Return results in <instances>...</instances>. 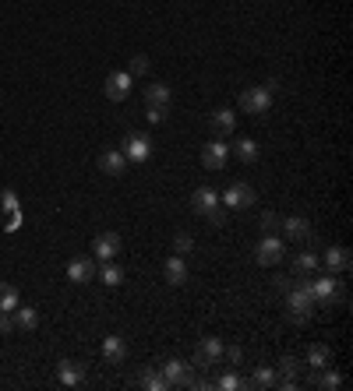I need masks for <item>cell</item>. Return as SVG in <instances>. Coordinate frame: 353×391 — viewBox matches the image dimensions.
I'll return each instance as SVG.
<instances>
[{
    "instance_id": "obj_1",
    "label": "cell",
    "mask_w": 353,
    "mask_h": 391,
    "mask_svg": "<svg viewBox=\"0 0 353 391\" xmlns=\"http://www.w3.org/2000/svg\"><path fill=\"white\" fill-rule=\"evenodd\" d=\"M286 307H290V321L304 324L314 310V296H311V282H297L286 289Z\"/></svg>"
},
{
    "instance_id": "obj_2",
    "label": "cell",
    "mask_w": 353,
    "mask_h": 391,
    "mask_svg": "<svg viewBox=\"0 0 353 391\" xmlns=\"http://www.w3.org/2000/svg\"><path fill=\"white\" fill-rule=\"evenodd\" d=\"M272 96H276V81H265V85H251L248 92H241V109L265 116L272 109Z\"/></svg>"
},
{
    "instance_id": "obj_3",
    "label": "cell",
    "mask_w": 353,
    "mask_h": 391,
    "mask_svg": "<svg viewBox=\"0 0 353 391\" xmlns=\"http://www.w3.org/2000/svg\"><path fill=\"white\" fill-rule=\"evenodd\" d=\"M124 159L128 162H149L152 159V138L145 134V131H131L128 138H124Z\"/></svg>"
},
{
    "instance_id": "obj_4",
    "label": "cell",
    "mask_w": 353,
    "mask_h": 391,
    "mask_svg": "<svg viewBox=\"0 0 353 391\" xmlns=\"http://www.w3.org/2000/svg\"><path fill=\"white\" fill-rule=\"evenodd\" d=\"M311 296H314V307H321V310H329L336 304L339 299V282L332 279V272L321 275V279H311Z\"/></svg>"
},
{
    "instance_id": "obj_5",
    "label": "cell",
    "mask_w": 353,
    "mask_h": 391,
    "mask_svg": "<svg viewBox=\"0 0 353 391\" xmlns=\"http://www.w3.org/2000/svg\"><path fill=\"white\" fill-rule=\"evenodd\" d=\"M131 85H134V78H131L128 71H113V74H106L103 92H106L110 103H124V99L131 96Z\"/></svg>"
},
{
    "instance_id": "obj_6",
    "label": "cell",
    "mask_w": 353,
    "mask_h": 391,
    "mask_svg": "<svg viewBox=\"0 0 353 391\" xmlns=\"http://www.w3.org/2000/svg\"><path fill=\"white\" fill-rule=\"evenodd\" d=\"M159 370L170 381V388H194V374H191V367L184 363V359H166Z\"/></svg>"
},
{
    "instance_id": "obj_7",
    "label": "cell",
    "mask_w": 353,
    "mask_h": 391,
    "mask_svg": "<svg viewBox=\"0 0 353 391\" xmlns=\"http://www.w3.org/2000/svg\"><path fill=\"white\" fill-rule=\"evenodd\" d=\"M223 208H233V212H237V208H248L251 201H254V187L251 184H244V180H237V184H230L226 191H223Z\"/></svg>"
},
{
    "instance_id": "obj_8",
    "label": "cell",
    "mask_w": 353,
    "mask_h": 391,
    "mask_svg": "<svg viewBox=\"0 0 353 391\" xmlns=\"http://www.w3.org/2000/svg\"><path fill=\"white\" fill-rule=\"evenodd\" d=\"M283 254H286L283 240H276L272 233H269V236H265L261 244L254 247V261H258V264H265V268H269V264H279V261H283Z\"/></svg>"
},
{
    "instance_id": "obj_9",
    "label": "cell",
    "mask_w": 353,
    "mask_h": 391,
    "mask_svg": "<svg viewBox=\"0 0 353 391\" xmlns=\"http://www.w3.org/2000/svg\"><path fill=\"white\" fill-rule=\"evenodd\" d=\"M226 159H230V148H226L223 138H216V141H209L201 148V166L205 169H226Z\"/></svg>"
},
{
    "instance_id": "obj_10",
    "label": "cell",
    "mask_w": 353,
    "mask_h": 391,
    "mask_svg": "<svg viewBox=\"0 0 353 391\" xmlns=\"http://www.w3.org/2000/svg\"><path fill=\"white\" fill-rule=\"evenodd\" d=\"M219 356H223V342L209 335V339L198 342V349H194V356H191V363H194V367H212Z\"/></svg>"
},
{
    "instance_id": "obj_11",
    "label": "cell",
    "mask_w": 353,
    "mask_h": 391,
    "mask_svg": "<svg viewBox=\"0 0 353 391\" xmlns=\"http://www.w3.org/2000/svg\"><path fill=\"white\" fill-rule=\"evenodd\" d=\"M92 254L99 261H113L117 254H121V236H117V233H99L92 240Z\"/></svg>"
},
{
    "instance_id": "obj_12",
    "label": "cell",
    "mask_w": 353,
    "mask_h": 391,
    "mask_svg": "<svg viewBox=\"0 0 353 391\" xmlns=\"http://www.w3.org/2000/svg\"><path fill=\"white\" fill-rule=\"evenodd\" d=\"M99 169H103L106 176H124V173H128V159H124L121 148H106V152L99 156Z\"/></svg>"
},
{
    "instance_id": "obj_13",
    "label": "cell",
    "mask_w": 353,
    "mask_h": 391,
    "mask_svg": "<svg viewBox=\"0 0 353 391\" xmlns=\"http://www.w3.org/2000/svg\"><path fill=\"white\" fill-rule=\"evenodd\" d=\"M103 359H106V363H113V367H121L124 359H128V342L121 335H106L103 339Z\"/></svg>"
},
{
    "instance_id": "obj_14",
    "label": "cell",
    "mask_w": 353,
    "mask_h": 391,
    "mask_svg": "<svg viewBox=\"0 0 353 391\" xmlns=\"http://www.w3.org/2000/svg\"><path fill=\"white\" fill-rule=\"evenodd\" d=\"M163 279H166L170 286H184V282H188V261H184V254H173V257L163 264Z\"/></svg>"
},
{
    "instance_id": "obj_15",
    "label": "cell",
    "mask_w": 353,
    "mask_h": 391,
    "mask_svg": "<svg viewBox=\"0 0 353 391\" xmlns=\"http://www.w3.org/2000/svg\"><path fill=\"white\" fill-rule=\"evenodd\" d=\"M68 279L71 282H92L96 279V264H92V257H74V261H68Z\"/></svg>"
},
{
    "instance_id": "obj_16",
    "label": "cell",
    "mask_w": 353,
    "mask_h": 391,
    "mask_svg": "<svg viewBox=\"0 0 353 391\" xmlns=\"http://www.w3.org/2000/svg\"><path fill=\"white\" fill-rule=\"evenodd\" d=\"M57 381H61L64 388H78L85 381L81 363H74V359H61V363H57Z\"/></svg>"
},
{
    "instance_id": "obj_17",
    "label": "cell",
    "mask_w": 353,
    "mask_h": 391,
    "mask_svg": "<svg viewBox=\"0 0 353 391\" xmlns=\"http://www.w3.org/2000/svg\"><path fill=\"white\" fill-rule=\"evenodd\" d=\"M219 204V194L212 191V187H198L194 194H191V208L198 215H205V212H212V208Z\"/></svg>"
},
{
    "instance_id": "obj_18",
    "label": "cell",
    "mask_w": 353,
    "mask_h": 391,
    "mask_svg": "<svg viewBox=\"0 0 353 391\" xmlns=\"http://www.w3.org/2000/svg\"><path fill=\"white\" fill-rule=\"evenodd\" d=\"M212 131H216V138H230L233 131H237V113H233V109H219L212 116Z\"/></svg>"
},
{
    "instance_id": "obj_19",
    "label": "cell",
    "mask_w": 353,
    "mask_h": 391,
    "mask_svg": "<svg viewBox=\"0 0 353 391\" xmlns=\"http://www.w3.org/2000/svg\"><path fill=\"white\" fill-rule=\"evenodd\" d=\"M279 226H283L286 240H307V236H311V226H307V219H301V215H290V219H283Z\"/></svg>"
},
{
    "instance_id": "obj_20",
    "label": "cell",
    "mask_w": 353,
    "mask_h": 391,
    "mask_svg": "<svg viewBox=\"0 0 353 391\" xmlns=\"http://www.w3.org/2000/svg\"><path fill=\"white\" fill-rule=\"evenodd\" d=\"M14 328H21V332H36L39 328V310L36 307H14Z\"/></svg>"
},
{
    "instance_id": "obj_21",
    "label": "cell",
    "mask_w": 353,
    "mask_h": 391,
    "mask_svg": "<svg viewBox=\"0 0 353 391\" xmlns=\"http://www.w3.org/2000/svg\"><path fill=\"white\" fill-rule=\"evenodd\" d=\"M138 384H141L145 391H170V381H166V377H163V370H156V367H149V370H141Z\"/></svg>"
},
{
    "instance_id": "obj_22",
    "label": "cell",
    "mask_w": 353,
    "mask_h": 391,
    "mask_svg": "<svg viewBox=\"0 0 353 391\" xmlns=\"http://www.w3.org/2000/svg\"><path fill=\"white\" fill-rule=\"evenodd\" d=\"M325 268H329L332 275L336 272H346V268H350V251L346 247H329L325 251Z\"/></svg>"
},
{
    "instance_id": "obj_23",
    "label": "cell",
    "mask_w": 353,
    "mask_h": 391,
    "mask_svg": "<svg viewBox=\"0 0 353 391\" xmlns=\"http://www.w3.org/2000/svg\"><path fill=\"white\" fill-rule=\"evenodd\" d=\"M21 304V296L11 282H0V314H14V307Z\"/></svg>"
},
{
    "instance_id": "obj_24",
    "label": "cell",
    "mask_w": 353,
    "mask_h": 391,
    "mask_svg": "<svg viewBox=\"0 0 353 391\" xmlns=\"http://www.w3.org/2000/svg\"><path fill=\"white\" fill-rule=\"evenodd\" d=\"M96 275H99V282H106V286H121V282H124V268L113 264V261H103Z\"/></svg>"
},
{
    "instance_id": "obj_25",
    "label": "cell",
    "mask_w": 353,
    "mask_h": 391,
    "mask_svg": "<svg viewBox=\"0 0 353 391\" xmlns=\"http://www.w3.org/2000/svg\"><path fill=\"white\" fill-rule=\"evenodd\" d=\"M329 363H332V352H329V346H321V342H314V346L307 349V367L321 370V367H329Z\"/></svg>"
},
{
    "instance_id": "obj_26",
    "label": "cell",
    "mask_w": 353,
    "mask_h": 391,
    "mask_svg": "<svg viewBox=\"0 0 353 391\" xmlns=\"http://www.w3.org/2000/svg\"><path fill=\"white\" fill-rule=\"evenodd\" d=\"M145 106H166L170 109V85H149L145 88Z\"/></svg>"
},
{
    "instance_id": "obj_27",
    "label": "cell",
    "mask_w": 353,
    "mask_h": 391,
    "mask_svg": "<svg viewBox=\"0 0 353 391\" xmlns=\"http://www.w3.org/2000/svg\"><path fill=\"white\" fill-rule=\"evenodd\" d=\"M233 156H237L241 162H254L258 159V141H251V138L233 141Z\"/></svg>"
},
{
    "instance_id": "obj_28",
    "label": "cell",
    "mask_w": 353,
    "mask_h": 391,
    "mask_svg": "<svg viewBox=\"0 0 353 391\" xmlns=\"http://www.w3.org/2000/svg\"><path fill=\"white\" fill-rule=\"evenodd\" d=\"M276 381H279L276 367H254V374H251V388H272Z\"/></svg>"
},
{
    "instance_id": "obj_29",
    "label": "cell",
    "mask_w": 353,
    "mask_h": 391,
    "mask_svg": "<svg viewBox=\"0 0 353 391\" xmlns=\"http://www.w3.org/2000/svg\"><path fill=\"white\" fill-rule=\"evenodd\" d=\"M318 264H321V257H318V254H307V251H304V254H297V257H293V268H297L301 275H311V272H314Z\"/></svg>"
},
{
    "instance_id": "obj_30",
    "label": "cell",
    "mask_w": 353,
    "mask_h": 391,
    "mask_svg": "<svg viewBox=\"0 0 353 391\" xmlns=\"http://www.w3.org/2000/svg\"><path fill=\"white\" fill-rule=\"evenodd\" d=\"M276 374H279V377H297V374H301V359H297V356H286L283 363L276 367Z\"/></svg>"
},
{
    "instance_id": "obj_31",
    "label": "cell",
    "mask_w": 353,
    "mask_h": 391,
    "mask_svg": "<svg viewBox=\"0 0 353 391\" xmlns=\"http://www.w3.org/2000/svg\"><path fill=\"white\" fill-rule=\"evenodd\" d=\"M212 388H219V391H237V388H244V381L230 370V374H219V381H216Z\"/></svg>"
},
{
    "instance_id": "obj_32",
    "label": "cell",
    "mask_w": 353,
    "mask_h": 391,
    "mask_svg": "<svg viewBox=\"0 0 353 391\" xmlns=\"http://www.w3.org/2000/svg\"><path fill=\"white\" fill-rule=\"evenodd\" d=\"M321 370H325V367H321ZM318 388H325V391H336V388H343V377H339L336 370H325V374L318 377Z\"/></svg>"
},
{
    "instance_id": "obj_33",
    "label": "cell",
    "mask_w": 353,
    "mask_h": 391,
    "mask_svg": "<svg viewBox=\"0 0 353 391\" xmlns=\"http://www.w3.org/2000/svg\"><path fill=\"white\" fill-rule=\"evenodd\" d=\"M201 219L209 222V226H226V208H223V201H219V204L212 208V212H205Z\"/></svg>"
},
{
    "instance_id": "obj_34",
    "label": "cell",
    "mask_w": 353,
    "mask_h": 391,
    "mask_svg": "<svg viewBox=\"0 0 353 391\" xmlns=\"http://www.w3.org/2000/svg\"><path fill=\"white\" fill-rule=\"evenodd\" d=\"M149 67H152V64H149V56L134 53V56H131V71H128V74H131V78H134V74H149Z\"/></svg>"
},
{
    "instance_id": "obj_35",
    "label": "cell",
    "mask_w": 353,
    "mask_h": 391,
    "mask_svg": "<svg viewBox=\"0 0 353 391\" xmlns=\"http://www.w3.org/2000/svg\"><path fill=\"white\" fill-rule=\"evenodd\" d=\"M0 208H4L8 215L11 212H21V208H18V194L14 191H4V194H0Z\"/></svg>"
},
{
    "instance_id": "obj_36",
    "label": "cell",
    "mask_w": 353,
    "mask_h": 391,
    "mask_svg": "<svg viewBox=\"0 0 353 391\" xmlns=\"http://www.w3.org/2000/svg\"><path fill=\"white\" fill-rule=\"evenodd\" d=\"M173 247H176V254H188V251H194V240H191V233H181L173 240Z\"/></svg>"
},
{
    "instance_id": "obj_37",
    "label": "cell",
    "mask_w": 353,
    "mask_h": 391,
    "mask_svg": "<svg viewBox=\"0 0 353 391\" xmlns=\"http://www.w3.org/2000/svg\"><path fill=\"white\" fill-rule=\"evenodd\" d=\"M145 116H149V124H163V120H166V106H145Z\"/></svg>"
},
{
    "instance_id": "obj_38",
    "label": "cell",
    "mask_w": 353,
    "mask_h": 391,
    "mask_svg": "<svg viewBox=\"0 0 353 391\" xmlns=\"http://www.w3.org/2000/svg\"><path fill=\"white\" fill-rule=\"evenodd\" d=\"M14 332V314H0V335H11Z\"/></svg>"
},
{
    "instance_id": "obj_39",
    "label": "cell",
    "mask_w": 353,
    "mask_h": 391,
    "mask_svg": "<svg viewBox=\"0 0 353 391\" xmlns=\"http://www.w3.org/2000/svg\"><path fill=\"white\" fill-rule=\"evenodd\" d=\"M223 356L230 359V363H233V367H241V359H244V352H241L237 346H230V349H223Z\"/></svg>"
},
{
    "instance_id": "obj_40",
    "label": "cell",
    "mask_w": 353,
    "mask_h": 391,
    "mask_svg": "<svg viewBox=\"0 0 353 391\" xmlns=\"http://www.w3.org/2000/svg\"><path fill=\"white\" fill-rule=\"evenodd\" d=\"M276 226H279V219H276L272 212H265V215H261V229H265V233H272Z\"/></svg>"
},
{
    "instance_id": "obj_41",
    "label": "cell",
    "mask_w": 353,
    "mask_h": 391,
    "mask_svg": "<svg viewBox=\"0 0 353 391\" xmlns=\"http://www.w3.org/2000/svg\"><path fill=\"white\" fill-rule=\"evenodd\" d=\"M18 226H21V212H11V215H8V226H4V229H8V233H14Z\"/></svg>"
},
{
    "instance_id": "obj_42",
    "label": "cell",
    "mask_w": 353,
    "mask_h": 391,
    "mask_svg": "<svg viewBox=\"0 0 353 391\" xmlns=\"http://www.w3.org/2000/svg\"><path fill=\"white\" fill-rule=\"evenodd\" d=\"M276 289L286 293V289H290V279H286V275H276Z\"/></svg>"
}]
</instances>
